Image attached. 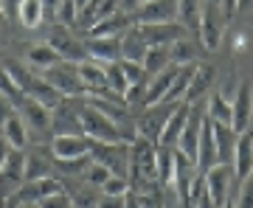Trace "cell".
<instances>
[{
	"label": "cell",
	"mask_w": 253,
	"mask_h": 208,
	"mask_svg": "<svg viewBox=\"0 0 253 208\" xmlns=\"http://www.w3.org/2000/svg\"><path fill=\"white\" fill-rule=\"evenodd\" d=\"M42 79L48 84H54L56 90L68 96V99H84L87 96V87L79 76V62H68V59H59L56 65L42 71Z\"/></svg>",
	"instance_id": "6da1fadb"
},
{
	"label": "cell",
	"mask_w": 253,
	"mask_h": 208,
	"mask_svg": "<svg viewBox=\"0 0 253 208\" xmlns=\"http://www.w3.org/2000/svg\"><path fill=\"white\" fill-rule=\"evenodd\" d=\"M82 129L93 141H110V144L124 141L121 127H118L107 113H101L99 107H93L90 101H82Z\"/></svg>",
	"instance_id": "7a4b0ae2"
},
{
	"label": "cell",
	"mask_w": 253,
	"mask_h": 208,
	"mask_svg": "<svg viewBox=\"0 0 253 208\" xmlns=\"http://www.w3.org/2000/svg\"><path fill=\"white\" fill-rule=\"evenodd\" d=\"M225 20L228 14L222 11L219 0H206L203 3V20H200V40L206 51H219L222 45V37H225Z\"/></svg>",
	"instance_id": "3957f363"
},
{
	"label": "cell",
	"mask_w": 253,
	"mask_h": 208,
	"mask_svg": "<svg viewBox=\"0 0 253 208\" xmlns=\"http://www.w3.org/2000/svg\"><path fill=\"white\" fill-rule=\"evenodd\" d=\"M90 158L96 163H101V166H107L113 174H121V177L129 174V144L126 141H116V144H110V141H93Z\"/></svg>",
	"instance_id": "277c9868"
},
{
	"label": "cell",
	"mask_w": 253,
	"mask_h": 208,
	"mask_svg": "<svg viewBox=\"0 0 253 208\" xmlns=\"http://www.w3.org/2000/svg\"><path fill=\"white\" fill-rule=\"evenodd\" d=\"M17 113L23 116V121H26L28 138L48 141V138L54 135V129H51V107L40 104V101L31 99V96H26V101L17 107Z\"/></svg>",
	"instance_id": "5b68a950"
},
{
	"label": "cell",
	"mask_w": 253,
	"mask_h": 208,
	"mask_svg": "<svg viewBox=\"0 0 253 208\" xmlns=\"http://www.w3.org/2000/svg\"><path fill=\"white\" fill-rule=\"evenodd\" d=\"M51 129H54V135H84V129H82L79 99H68V96H65V99L51 110Z\"/></svg>",
	"instance_id": "8992f818"
},
{
	"label": "cell",
	"mask_w": 253,
	"mask_h": 208,
	"mask_svg": "<svg viewBox=\"0 0 253 208\" xmlns=\"http://www.w3.org/2000/svg\"><path fill=\"white\" fill-rule=\"evenodd\" d=\"M26 183V149H9V158L0 169V200L14 197Z\"/></svg>",
	"instance_id": "52a82bcc"
},
{
	"label": "cell",
	"mask_w": 253,
	"mask_h": 208,
	"mask_svg": "<svg viewBox=\"0 0 253 208\" xmlns=\"http://www.w3.org/2000/svg\"><path fill=\"white\" fill-rule=\"evenodd\" d=\"M174 191H177V200H180V206H191V189H194V183L203 172L197 169V161H191L180 149H174Z\"/></svg>",
	"instance_id": "ba28073f"
},
{
	"label": "cell",
	"mask_w": 253,
	"mask_h": 208,
	"mask_svg": "<svg viewBox=\"0 0 253 208\" xmlns=\"http://www.w3.org/2000/svg\"><path fill=\"white\" fill-rule=\"evenodd\" d=\"M177 104H180V101H174V104H169V101H161V104L146 107L144 116L135 118V121H138V135H141V138H149V141H155V144H158V138H161L163 127H166V121H169V116L177 110Z\"/></svg>",
	"instance_id": "9c48e42d"
},
{
	"label": "cell",
	"mask_w": 253,
	"mask_h": 208,
	"mask_svg": "<svg viewBox=\"0 0 253 208\" xmlns=\"http://www.w3.org/2000/svg\"><path fill=\"white\" fill-rule=\"evenodd\" d=\"M138 31L144 37V42L149 48L152 45H172L177 40L189 37V28L180 26L177 20L174 23H138Z\"/></svg>",
	"instance_id": "30bf717a"
},
{
	"label": "cell",
	"mask_w": 253,
	"mask_h": 208,
	"mask_svg": "<svg viewBox=\"0 0 253 208\" xmlns=\"http://www.w3.org/2000/svg\"><path fill=\"white\" fill-rule=\"evenodd\" d=\"M48 45L54 48L62 59H68V62H84V59H90L84 42L73 40V34H71V28L68 26H56L54 31L48 34Z\"/></svg>",
	"instance_id": "8fae6325"
},
{
	"label": "cell",
	"mask_w": 253,
	"mask_h": 208,
	"mask_svg": "<svg viewBox=\"0 0 253 208\" xmlns=\"http://www.w3.org/2000/svg\"><path fill=\"white\" fill-rule=\"evenodd\" d=\"M203 121H206V116H203V107H200V101H197V104H191L186 129H183L180 141H177V149H180L186 158H191V161H197V155H200V132H203Z\"/></svg>",
	"instance_id": "7c38bea8"
},
{
	"label": "cell",
	"mask_w": 253,
	"mask_h": 208,
	"mask_svg": "<svg viewBox=\"0 0 253 208\" xmlns=\"http://www.w3.org/2000/svg\"><path fill=\"white\" fill-rule=\"evenodd\" d=\"M231 177L234 174V163H217L206 172V189L211 194V200L217 203L219 208L228 203V191H231Z\"/></svg>",
	"instance_id": "4fadbf2b"
},
{
	"label": "cell",
	"mask_w": 253,
	"mask_h": 208,
	"mask_svg": "<svg viewBox=\"0 0 253 208\" xmlns=\"http://www.w3.org/2000/svg\"><path fill=\"white\" fill-rule=\"evenodd\" d=\"M231 107H234V129L242 135V132L251 129V121H253V84L248 79L239 82Z\"/></svg>",
	"instance_id": "5bb4252c"
},
{
	"label": "cell",
	"mask_w": 253,
	"mask_h": 208,
	"mask_svg": "<svg viewBox=\"0 0 253 208\" xmlns=\"http://www.w3.org/2000/svg\"><path fill=\"white\" fill-rule=\"evenodd\" d=\"M90 146H93V138L87 135H54L51 155L56 161H76V158H87Z\"/></svg>",
	"instance_id": "9a60e30c"
},
{
	"label": "cell",
	"mask_w": 253,
	"mask_h": 208,
	"mask_svg": "<svg viewBox=\"0 0 253 208\" xmlns=\"http://www.w3.org/2000/svg\"><path fill=\"white\" fill-rule=\"evenodd\" d=\"M87 56L96 62H118L121 59V37H87L84 40Z\"/></svg>",
	"instance_id": "2e32d148"
},
{
	"label": "cell",
	"mask_w": 253,
	"mask_h": 208,
	"mask_svg": "<svg viewBox=\"0 0 253 208\" xmlns=\"http://www.w3.org/2000/svg\"><path fill=\"white\" fill-rule=\"evenodd\" d=\"M135 14H126V11H113L110 17L99 20L96 26L87 28V37H121L124 31L135 26Z\"/></svg>",
	"instance_id": "e0dca14e"
},
{
	"label": "cell",
	"mask_w": 253,
	"mask_h": 208,
	"mask_svg": "<svg viewBox=\"0 0 253 208\" xmlns=\"http://www.w3.org/2000/svg\"><path fill=\"white\" fill-rule=\"evenodd\" d=\"M214 82H217V68L214 65H197V71H194V79H191L189 90L183 96L186 104H197V101L206 99V93L214 87Z\"/></svg>",
	"instance_id": "ac0fdd59"
},
{
	"label": "cell",
	"mask_w": 253,
	"mask_h": 208,
	"mask_svg": "<svg viewBox=\"0 0 253 208\" xmlns=\"http://www.w3.org/2000/svg\"><path fill=\"white\" fill-rule=\"evenodd\" d=\"M189 110H191V104H186V101H180V104H177V110H174L172 116H169V121H166V127H163L161 138H158V144L177 149V141H180L183 129H186V121H189Z\"/></svg>",
	"instance_id": "d6986e66"
},
{
	"label": "cell",
	"mask_w": 253,
	"mask_h": 208,
	"mask_svg": "<svg viewBox=\"0 0 253 208\" xmlns=\"http://www.w3.org/2000/svg\"><path fill=\"white\" fill-rule=\"evenodd\" d=\"M135 17H138V23H174L177 20V0H152V3H144Z\"/></svg>",
	"instance_id": "ffe728a7"
},
{
	"label": "cell",
	"mask_w": 253,
	"mask_h": 208,
	"mask_svg": "<svg viewBox=\"0 0 253 208\" xmlns=\"http://www.w3.org/2000/svg\"><path fill=\"white\" fill-rule=\"evenodd\" d=\"M234 174L236 180L242 183L245 177L253 174V129L242 132L236 141V152H234Z\"/></svg>",
	"instance_id": "44dd1931"
},
{
	"label": "cell",
	"mask_w": 253,
	"mask_h": 208,
	"mask_svg": "<svg viewBox=\"0 0 253 208\" xmlns=\"http://www.w3.org/2000/svg\"><path fill=\"white\" fill-rule=\"evenodd\" d=\"M214 141H217V158L219 163H234V152H236V141L239 132L228 124H217L214 121Z\"/></svg>",
	"instance_id": "7402d4cb"
},
{
	"label": "cell",
	"mask_w": 253,
	"mask_h": 208,
	"mask_svg": "<svg viewBox=\"0 0 253 208\" xmlns=\"http://www.w3.org/2000/svg\"><path fill=\"white\" fill-rule=\"evenodd\" d=\"M113 11H118V0H90V3L79 11L76 23H79V26H84V28H90V26H96L99 20L110 17Z\"/></svg>",
	"instance_id": "603a6c76"
},
{
	"label": "cell",
	"mask_w": 253,
	"mask_h": 208,
	"mask_svg": "<svg viewBox=\"0 0 253 208\" xmlns=\"http://www.w3.org/2000/svg\"><path fill=\"white\" fill-rule=\"evenodd\" d=\"M146 48H149V45L144 42V37H141L138 26H132L129 31L121 34V59H129V62H144Z\"/></svg>",
	"instance_id": "cb8c5ba5"
},
{
	"label": "cell",
	"mask_w": 253,
	"mask_h": 208,
	"mask_svg": "<svg viewBox=\"0 0 253 208\" xmlns=\"http://www.w3.org/2000/svg\"><path fill=\"white\" fill-rule=\"evenodd\" d=\"M51 155L42 149V146H34V149H28L26 152V183L31 180H40V177H48V169H51V163H48Z\"/></svg>",
	"instance_id": "d4e9b609"
},
{
	"label": "cell",
	"mask_w": 253,
	"mask_h": 208,
	"mask_svg": "<svg viewBox=\"0 0 253 208\" xmlns=\"http://www.w3.org/2000/svg\"><path fill=\"white\" fill-rule=\"evenodd\" d=\"M144 71L146 76H158L161 71H166L172 62V48L169 45H152V48H146V56H144Z\"/></svg>",
	"instance_id": "484cf974"
},
{
	"label": "cell",
	"mask_w": 253,
	"mask_h": 208,
	"mask_svg": "<svg viewBox=\"0 0 253 208\" xmlns=\"http://www.w3.org/2000/svg\"><path fill=\"white\" fill-rule=\"evenodd\" d=\"M79 76L84 82L87 93L99 90V87H107V71H104V62H96V59H84L79 62Z\"/></svg>",
	"instance_id": "4316f807"
},
{
	"label": "cell",
	"mask_w": 253,
	"mask_h": 208,
	"mask_svg": "<svg viewBox=\"0 0 253 208\" xmlns=\"http://www.w3.org/2000/svg\"><path fill=\"white\" fill-rule=\"evenodd\" d=\"M26 59H28V65H31V68H37V71L42 73L45 68H51V65L59 62L62 56L56 54L48 42H34V45H28V56H26Z\"/></svg>",
	"instance_id": "83f0119b"
},
{
	"label": "cell",
	"mask_w": 253,
	"mask_h": 208,
	"mask_svg": "<svg viewBox=\"0 0 253 208\" xmlns=\"http://www.w3.org/2000/svg\"><path fill=\"white\" fill-rule=\"evenodd\" d=\"M0 129H3V135H6V141H9L11 149H26V144H28V127H26V121H23L20 113H14V116H11Z\"/></svg>",
	"instance_id": "f1b7e54d"
},
{
	"label": "cell",
	"mask_w": 253,
	"mask_h": 208,
	"mask_svg": "<svg viewBox=\"0 0 253 208\" xmlns=\"http://www.w3.org/2000/svg\"><path fill=\"white\" fill-rule=\"evenodd\" d=\"M203 3L206 0H177V17L189 31H200V20H203Z\"/></svg>",
	"instance_id": "f546056e"
},
{
	"label": "cell",
	"mask_w": 253,
	"mask_h": 208,
	"mask_svg": "<svg viewBox=\"0 0 253 208\" xmlns=\"http://www.w3.org/2000/svg\"><path fill=\"white\" fill-rule=\"evenodd\" d=\"M174 149L172 146H161L158 144V183H161V189L166 186H172L174 183Z\"/></svg>",
	"instance_id": "4dcf8cb0"
},
{
	"label": "cell",
	"mask_w": 253,
	"mask_h": 208,
	"mask_svg": "<svg viewBox=\"0 0 253 208\" xmlns=\"http://www.w3.org/2000/svg\"><path fill=\"white\" fill-rule=\"evenodd\" d=\"M208 118L217 121V124L234 127V107H231V101H228L222 93H214V96H211V101H208Z\"/></svg>",
	"instance_id": "1f68e13d"
},
{
	"label": "cell",
	"mask_w": 253,
	"mask_h": 208,
	"mask_svg": "<svg viewBox=\"0 0 253 208\" xmlns=\"http://www.w3.org/2000/svg\"><path fill=\"white\" fill-rule=\"evenodd\" d=\"M42 14H45V3L42 0H20L17 17L26 28H37L42 23Z\"/></svg>",
	"instance_id": "d6a6232c"
},
{
	"label": "cell",
	"mask_w": 253,
	"mask_h": 208,
	"mask_svg": "<svg viewBox=\"0 0 253 208\" xmlns=\"http://www.w3.org/2000/svg\"><path fill=\"white\" fill-rule=\"evenodd\" d=\"M68 194L73 197V206H79V208H96V206H99V200H101L99 194H96V186L84 183L82 177H79V186L71 189Z\"/></svg>",
	"instance_id": "836d02e7"
},
{
	"label": "cell",
	"mask_w": 253,
	"mask_h": 208,
	"mask_svg": "<svg viewBox=\"0 0 253 208\" xmlns=\"http://www.w3.org/2000/svg\"><path fill=\"white\" fill-rule=\"evenodd\" d=\"M104 71H107V87H110V90H116L118 96H124L126 87H129V79H126L121 59H118V62H107V65H104Z\"/></svg>",
	"instance_id": "e575fe53"
},
{
	"label": "cell",
	"mask_w": 253,
	"mask_h": 208,
	"mask_svg": "<svg viewBox=\"0 0 253 208\" xmlns=\"http://www.w3.org/2000/svg\"><path fill=\"white\" fill-rule=\"evenodd\" d=\"M0 93H3V96H6L11 104H14V107H20V104L26 101V93H23V87H20L17 82L11 79V73L6 71V68L0 71Z\"/></svg>",
	"instance_id": "d590c367"
},
{
	"label": "cell",
	"mask_w": 253,
	"mask_h": 208,
	"mask_svg": "<svg viewBox=\"0 0 253 208\" xmlns=\"http://www.w3.org/2000/svg\"><path fill=\"white\" fill-rule=\"evenodd\" d=\"M172 62L174 65H194V59H197V51H194V45H191L189 40H177V42H172Z\"/></svg>",
	"instance_id": "8d00e7d4"
},
{
	"label": "cell",
	"mask_w": 253,
	"mask_h": 208,
	"mask_svg": "<svg viewBox=\"0 0 253 208\" xmlns=\"http://www.w3.org/2000/svg\"><path fill=\"white\" fill-rule=\"evenodd\" d=\"M110 169L107 166H101V163H96V161H90V166H87V169H84V172L79 174L82 180L84 183H90V186H96V189H101V186H104V183H107V177H110Z\"/></svg>",
	"instance_id": "74e56055"
},
{
	"label": "cell",
	"mask_w": 253,
	"mask_h": 208,
	"mask_svg": "<svg viewBox=\"0 0 253 208\" xmlns=\"http://www.w3.org/2000/svg\"><path fill=\"white\" fill-rule=\"evenodd\" d=\"M76 17H79V9H76L73 0H59V3H56V23H59V26L71 28L73 23H76Z\"/></svg>",
	"instance_id": "f35d334b"
},
{
	"label": "cell",
	"mask_w": 253,
	"mask_h": 208,
	"mask_svg": "<svg viewBox=\"0 0 253 208\" xmlns=\"http://www.w3.org/2000/svg\"><path fill=\"white\" fill-rule=\"evenodd\" d=\"M101 194H110V197H124V194H129V180L121 177V174H110L107 183L101 186Z\"/></svg>",
	"instance_id": "ab89813d"
},
{
	"label": "cell",
	"mask_w": 253,
	"mask_h": 208,
	"mask_svg": "<svg viewBox=\"0 0 253 208\" xmlns=\"http://www.w3.org/2000/svg\"><path fill=\"white\" fill-rule=\"evenodd\" d=\"M37 208H73V197L68 194V189L54 191V194H48V197L40 200Z\"/></svg>",
	"instance_id": "60d3db41"
},
{
	"label": "cell",
	"mask_w": 253,
	"mask_h": 208,
	"mask_svg": "<svg viewBox=\"0 0 253 208\" xmlns=\"http://www.w3.org/2000/svg\"><path fill=\"white\" fill-rule=\"evenodd\" d=\"M121 65H124V73L126 79H129V84H138V82H146V71L141 62H129V59H121Z\"/></svg>",
	"instance_id": "b9f144b4"
},
{
	"label": "cell",
	"mask_w": 253,
	"mask_h": 208,
	"mask_svg": "<svg viewBox=\"0 0 253 208\" xmlns=\"http://www.w3.org/2000/svg\"><path fill=\"white\" fill-rule=\"evenodd\" d=\"M236 208H253V174L242 180L239 197H236Z\"/></svg>",
	"instance_id": "7bdbcfd3"
},
{
	"label": "cell",
	"mask_w": 253,
	"mask_h": 208,
	"mask_svg": "<svg viewBox=\"0 0 253 208\" xmlns=\"http://www.w3.org/2000/svg\"><path fill=\"white\" fill-rule=\"evenodd\" d=\"M14 113H17V107H14V104H11V101L3 96V93H0V127H3V124H6L11 116H14Z\"/></svg>",
	"instance_id": "ee69618b"
},
{
	"label": "cell",
	"mask_w": 253,
	"mask_h": 208,
	"mask_svg": "<svg viewBox=\"0 0 253 208\" xmlns=\"http://www.w3.org/2000/svg\"><path fill=\"white\" fill-rule=\"evenodd\" d=\"M96 208H126V194L124 197H110V194H101L99 206Z\"/></svg>",
	"instance_id": "f6af8a7d"
},
{
	"label": "cell",
	"mask_w": 253,
	"mask_h": 208,
	"mask_svg": "<svg viewBox=\"0 0 253 208\" xmlns=\"http://www.w3.org/2000/svg\"><path fill=\"white\" fill-rule=\"evenodd\" d=\"M144 6V0H118V11H126V14H138Z\"/></svg>",
	"instance_id": "bcb514c9"
},
{
	"label": "cell",
	"mask_w": 253,
	"mask_h": 208,
	"mask_svg": "<svg viewBox=\"0 0 253 208\" xmlns=\"http://www.w3.org/2000/svg\"><path fill=\"white\" fill-rule=\"evenodd\" d=\"M9 141H6V135H3V129H0V169H3V163H6V158H9Z\"/></svg>",
	"instance_id": "7dc6e473"
},
{
	"label": "cell",
	"mask_w": 253,
	"mask_h": 208,
	"mask_svg": "<svg viewBox=\"0 0 253 208\" xmlns=\"http://www.w3.org/2000/svg\"><path fill=\"white\" fill-rule=\"evenodd\" d=\"M219 3H222V11H225L228 17L236 14V0H219Z\"/></svg>",
	"instance_id": "c3c4849f"
},
{
	"label": "cell",
	"mask_w": 253,
	"mask_h": 208,
	"mask_svg": "<svg viewBox=\"0 0 253 208\" xmlns=\"http://www.w3.org/2000/svg\"><path fill=\"white\" fill-rule=\"evenodd\" d=\"M253 6V0H236V14H239V11H248Z\"/></svg>",
	"instance_id": "681fc988"
},
{
	"label": "cell",
	"mask_w": 253,
	"mask_h": 208,
	"mask_svg": "<svg viewBox=\"0 0 253 208\" xmlns=\"http://www.w3.org/2000/svg\"><path fill=\"white\" fill-rule=\"evenodd\" d=\"M73 3H76V9L82 11V9H84V6H87V3H90V0H73Z\"/></svg>",
	"instance_id": "f907efd6"
},
{
	"label": "cell",
	"mask_w": 253,
	"mask_h": 208,
	"mask_svg": "<svg viewBox=\"0 0 253 208\" xmlns=\"http://www.w3.org/2000/svg\"><path fill=\"white\" fill-rule=\"evenodd\" d=\"M6 26V14H3V3H0V28Z\"/></svg>",
	"instance_id": "816d5d0a"
},
{
	"label": "cell",
	"mask_w": 253,
	"mask_h": 208,
	"mask_svg": "<svg viewBox=\"0 0 253 208\" xmlns=\"http://www.w3.org/2000/svg\"><path fill=\"white\" fill-rule=\"evenodd\" d=\"M17 208H34L31 203H17Z\"/></svg>",
	"instance_id": "f5cc1de1"
},
{
	"label": "cell",
	"mask_w": 253,
	"mask_h": 208,
	"mask_svg": "<svg viewBox=\"0 0 253 208\" xmlns=\"http://www.w3.org/2000/svg\"><path fill=\"white\" fill-rule=\"evenodd\" d=\"M222 208H236V203H225V206H222Z\"/></svg>",
	"instance_id": "db71d44e"
},
{
	"label": "cell",
	"mask_w": 253,
	"mask_h": 208,
	"mask_svg": "<svg viewBox=\"0 0 253 208\" xmlns=\"http://www.w3.org/2000/svg\"><path fill=\"white\" fill-rule=\"evenodd\" d=\"M6 3H14V6H20V0H6Z\"/></svg>",
	"instance_id": "11a10c76"
},
{
	"label": "cell",
	"mask_w": 253,
	"mask_h": 208,
	"mask_svg": "<svg viewBox=\"0 0 253 208\" xmlns=\"http://www.w3.org/2000/svg\"><path fill=\"white\" fill-rule=\"evenodd\" d=\"M144 3H152V0H144Z\"/></svg>",
	"instance_id": "9f6ffc18"
},
{
	"label": "cell",
	"mask_w": 253,
	"mask_h": 208,
	"mask_svg": "<svg viewBox=\"0 0 253 208\" xmlns=\"http://www.w3.org/2000/svg\"><path fill=\"white\" fill-rule=\"evenodd\" d=\"M186 208H194V206H186Z\"/></svg>",
	"instance_id": "6f0895ef"
},
{
	"label": "cell",
	"mask_w": 253,
	"mask_h": 208,
	"mask_svg": "<svg viewBox=\"0 0 253 208\" xmlns=\"http://www.w3.org/2000/svg\"><path fill=\"white\" fill-rule=\"evenodd\" d=\"M73 208H79V206H73Z\"/></svg>",
	"instance_id": "680465c9"
}]
</instances>
